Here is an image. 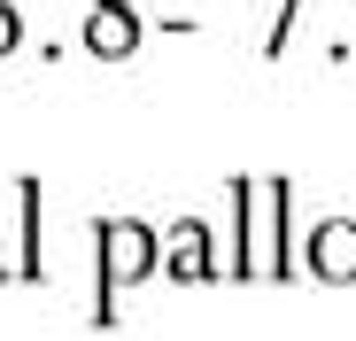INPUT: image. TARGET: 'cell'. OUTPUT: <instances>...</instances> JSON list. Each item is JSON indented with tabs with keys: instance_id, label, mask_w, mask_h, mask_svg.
<instances>
[{
	"instance_id": "52a82bcc",
	"label": "cell",
	"mask_w": 356,
	"mask_h": 341,
	"mask_svg": "<svg viewBox=\"0 0 356 341\" xmlns=\"http://www.w3.org/2000/svg\"><path fill=\"white\" fill-rule=\"evenodd\" d=\"M16 39H24V16L8 8V0H0V54H16Z\"/></svg>"
},
{
	"instance_id": "ba28073f",
	"label": "cell",
	"mask_w": 356,
	"mask_h": 341,
	"mask_svg": "<svg viewBox=\"0 0 356 341\" xmlns=\"http://www.w3.org/2000/svg\"><path fill=\"white\" fill-rule=\"evenodd\" d=\"M101 8H132V0H101Z\"/></svg>"
},
{
	"instance_id": "5b68a950",
	"label": "cell",
	"mask_w": 356,
	"mask_h": 341,
	"mask_svg": "<svg viewBox=\"0 0 356 341\" xmlns=\"http://www.w3.org/2000/svg\"><path fill=\"white\" fill-rule=\"evenodd\" d=\"M86 47L101 54V63H124V54L140 47V24H132V8H86Z\"/></svg>"
},
{
	"instance_id": "6da1fadb",
	"label": "cell",
	"mask_w": 356,
	"mask_h": 341,
	"mask_svg": "<svg viewBox=\"0 0 356 341\" xmlns=\"http://www.w3.org/2000/svg\"><path fill=\"white\" fill-rule=\"evenodd\" d=\"M286 179H232V209H241V248H232V279H286L294 248H286Z\"/></svg>"
},
{
	"instance_id": "277c9868",
	"label": "cell",
	"mask_w": 356,
	"mask_h": 341,
	"mask_svg": "<svg viewBox=\"0 0 356 341\" xmlns=\"http://www.w3.org/2000/svg\"><path fill=\"white\" fill-rule=\"evenodd\" d=\"M163 271H170V279H217V271H225L217 248H209V225H202V217H178V225H170Z\"/></svg>"
},
{
	"instance_id": "3957f363",
	"label": "cell",
	"mask_w": 356,
	"mask_h": 341,
	"mask_svg": "<svg viewBox=\"0 0 356 341\" xmlns=\"http://www.w3.org/2000/svg\"><path fill=\"white\" fill-rule=\"evenodd\" d=\"M310 271L325 279V287H356V217L310 225Z\"/></svg>"
},
{
	"instance_id": "7a4b0ae2",
	"label": "cell",
	"mask_w": 356,
	"mask_h": 341,
	"mask_svg": "<svg viewBox=\"0 0 356 341\" xmlns=\"http://www.w3.org/2000/svg\"><path fill=\"white\" fill-rule=\"evenodd\" d=\"M93 256H101V295H93V318H116V295L163 264L155 225H140V217H108L101 233H93Z\"/></svg>"
},
{
	"instance_id": "8992f818",
	"label": "cell",
	"mask_w": 356,
	"mask_h": 341,
	"mask_svg": "<svg viewBox=\"0 0 356 341\" xmlns=\"http://www.w3.org/2000/svg\"><path fill=\"white\" fill-rule=\"evenodd\" d=\"M16 202H24V256H16V271H24V279H39V187L24 179V187H16Z\"/></svg>"
},
{
	"instance_id": "9c48e42d",
	"label": "cell",
	"mask_w": 356,
	"mask_h": 341,
	"mask_svg": "<svg viewBox=\"0 0 356 341\" xmlns=\"http://www.w3.org/2000/svg\"><path fill=\"white\" fill-rule=\"evenodd\" d=\"M0 271H8V264H0Z\"/></svg>"
}]
</instances>
